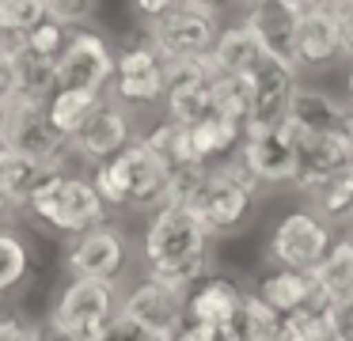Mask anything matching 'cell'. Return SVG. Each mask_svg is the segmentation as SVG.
Masks as SVG:
<instances>
[{
    "label": "cell",
    "instance_id": "obj_1",
    "mask_svg": "<svg viewBox=\"0 0 353 341\" xmlns=\"http://www.w3.org/2000/svg\"><path fill=\"white\" fill-rule=\"evenodd\" d=\"M141 262H145V277L186 296L198 280L213 273V235L186 205H163L145 224Z\"/></svg>",
    "mask_w": 353,
    "mask_h": 341
},
{
    "label": "cell",
    "instance_id": "obj_2",
    "mask_svg": "<svg viewBox=\"0 0 353 341\" xmlns=\"http://www.w3.org/2000/svg\"><path fill=\"white\" fill-rule=\"evenodd\" d=\"M92 182L107 209H125V212H148L168 205L171 194V167L160 156L145 148V141L130 144L122 156L107 159L92 171Z\"/></svg>",
    "mask_w": 353,
    "mask_h": 341
},
{
    "label": "cell",
    "instance_id": "obj_3",
    "mask_svg": "<svg viewBox=\"0 0 353 341\" xmlns=\"http://www.w3.org/2000/svg\"><path fill=\"white\" fill-rule=\"evenodd\" d=\"M23 212H31L39 224H46L50 231L77 239V235L92 231V227L107 224L110 209L99 197L92 174H77V171H61L31 197Z\"/></svg>",
    "mask_w": 353,
    "mask_h": 341
},
{
    "label": "cell",
    "instance_id": "obj_4",
    "mask_svg": "<svg viewBox=\"0 0 353 341\" xmlns=\"http://www.w3.org/2000/svg\"><path fill=\"white\" fill-rule=\"evenodd\" d=\"M259 194H262L259 182L232 159V163L209 167L198 197L186 209L205 224V231L213 239H221V235H236L239 227L251 224L254 209H259Z\"/></svg>",
    "mask_w": 353,
    "mask_h": 341
},
{
    "label": "cell",
    "instance_id": "obj_5",
    "mask_svg": "<svg viewBox=\"0 0 353 341\" xmlns=\"http://www.w3.org/2000/svg\"><path fill=\"white\" fill-rule=\"evenodd\" d=\"M118 300H122V285L69 277L50 307V318L80 341H107L110 326L118 322Z\"/></svg>",
    "mask_w": 353,
    "mask_h": 341
},
{
    "label": "cell",
    "instance_id": "obj_6",
    "mask_svg": "<svg viewBox=\"0 0 353 341\" xmlns=\"http://www.w3.org/2000/svg\"><path fill=\"white\" fill-rule=\"evenodd\" d=\"M334 227L323 216H315L312 209H292L274 224L266 242V258L274 262V269H292V273H315L319 262L334 247Z\"/></svg>",
    "mask_w": 353,
    "mask_h": 341
},
{
    "label": "cell",
    "instance_id": "obj_7",
    "mask_svg": "<svg viewBox=\"0 0 353 341\" xmlns=\"http://www.w3.org/2000/svg\"><path fill=\"white\" fill-rule=\"evenodd\" d=\"M65 269L69 277L103 280V285H125L133 269V242L118 224H99L92 231L69 239L65 247Z\"/></svg>",
    "mask_w": 353,
    "mask_h": 341
},
{
    "label": "cell",
    "instance_id": "obj_8",
    "mask_svg": "<svg viewBox=\"0 0 353 341\" xmlns=\"http://www.w3.org/2000/svg\"><path fill=\"white\" fill-rule=\"evenodd\" d=\"M141 133H137V118H133L130 106H122L118 99H103L95 106V114L69 136V159H80L84 167H99L107 159L122 156L130 144H137Z\"/></svg>",
    "mask_w": 353,
    "mask_h": 341
},
{
    "label": "cell",
    "instance_id": "obj_9",
    "mask_svg": "<svg viewBox=\"0 0 353 341\" xmlns=\"http://www.w3.org/2000/svg\"><path fill=\"white\" fill-rule=\"evenodd\" d=\"M221 15L216 12H201L194 4H183L179 12H171L168 19L152 23L145 30V38L156 45L163 61H209L213 45L221 38Z\"/></svg>",
    "mask_w": 353,
    "mask_h": 341
},
{
    "label": "cell",
    "instance_id": "obj_10",
    "mask_svg": "<svg viewBox=\"0 0 353 341\" xmlns=\"http://www.w3.org/2000/svg\"><path fill=\"white\" fill-rule=\"evenodd\" d=\"M110 99H118L122 106L137 110V106H156L168 99V61L156 53V45L148 38L130 42L118 50L114 80H110Z\"/></svg>",
    "mask_w": 353,
    "mask_h": 341
},
{
    "label": "cell",
    "instance_id": "obj_11",
    "mask_svg": "<svg viewBox=\"0 0 353 341\" xmlns=\"http://www.w3.org/2000/svg\"><path fill=\"white\" fill-rule=\"evenodd\" d=\"M236 163L259 182V189H270V186H296V148H292V136L289 129L281 125H247L243 141H239V152H236Z\"/></svg>",
    "mask_w": 353,
    "mask_h": 341
},
{
    "label": "cell",
    "instance_id": "obj_12",
    "mask_svg": "<svg viewBox=\"0 0 353 341\" xmlns=\"http://www.w3.org/2000/svg\"><path fill=\"white\" fill-rule=\"evenodd\" d=\"M0 144L12 156L42 159V163H65L69 167V141L54 129L46 106L31 103H8L4 125H0Z\"/></svg>",
    "mask_w": 353,
    "mask_h": 341
},
{
    "label": "cell",
    "instance_id": "obj_13",
    "mask_svg": "<svg viewBox=\"0 0 353 341\" xmlns=\"http://www.w3.org/2000/svg\"><path fill=\"white\" fill-rule=\"evenodd\" d=\"M118 53L103 34L88 27H77L69 34V45L57 57V72H61V87L72 91H92V95H107L110 80H114Z\"/></svg>",
    "mask_w": 353,
    "mask_h": 341
},
{
    "label": "cell",
    "instance_id": "obj_14",
    "mask_svg": "<svg viewBox=\"0 0 353 341\" xmlns=\"http://www.w3.org/2000/svg\"><path fill=\"white\" fill-rule=\"evenodd\" d=\"M118 315L133 326H145L152 333L175 338L179 326L186 322V296L168 288V285H160V280H152V277H137L130 285H122Z\"/></svg>",
    "mask_w": 353,
    "mask_h": 341
},
{
    "label": "cell",
    "instance_id": "obj_15",
    "mask_svg": "<svg viewBox=\"0 0 353 341\" xmlns=\"http://www.w3.org/2000/svg\"><path fill=\"white\" fill-rule=\"evenodd\" d=\"M213 83L216 68L209 61H171L168 65V99L163 110L175 125H198L213 118Z\"/></svg>",
    "mask_w": 353,
    "mask_h": 341
},
{
    "label": "cell",
    "instance_id": "obj_16",
    "mask_svg": "<svg viewBox=\"0 0 353 341\" xmlns=\"http://www.w3.org/2000/svg\"><path fill=\"white\" fill-rule=\"evenodd\" d=\"M289 129V125H285ZM292 148H296V186L300 194H312L319 189L327 178H334L338 171L353 167V144L345 141V133H300V129H289Z\"/></svg>",
    "mask_w": 353,
    "mask_h": 341
},
{
    "label": "cell",
    "instance_id": "obj_17",
    "mask_svg": "<svg viewBox=\"0 0 353 341\" xmlns=\"http://www.w3.org/2000/svg\"><path fill=\"white\" fill-rule=\"evenodd\" d=\"M292 61H296V68H330L338 61H345L342 27H338L334 4H315L300 15L296 42H292Z\"/></svg>",
    "mask_w": 353,
    "mask_h": 341
},
{
    "label": "cell",
    "instance_id": "obj_18",
    "mask_svg": "<svg viewBox=\"0 0 353 341\" xmlns=\"http://www.w3.org/2000/svg\"><path fill=\"white\" fill-rule=\"evenodd\" d=\"M300 83V68L289 65L281 57H262L259 68L251 72V91H254V110H251V125H281L289 114V99Z\"/></svg>",
    "mask_w": 353,
    "mask_h": 341
},
{
    "label": "cell",
    "instance_id": "obj_19",
    "mask_svg": "<svg viewBox=\"0 0 353 341\" xmlns=\"http://www.w3.org/2000/svg\"><path fill=\"white\" fill-rule=\"evenodd\" d=\"M243 300H247L243 285H239L236 277H228V273L213 269L205 280H198V285L186 292V322L213 326V330L232 326L239 315V307H243Z\"/></svg>",
    "mask_w": 353,
    "mask_h": 341
},
{
    "label": "cell",
    "instance_id": "obj_20",
    "mask_svg": "<svg viewBox=\"0 0 353 341\" xmlns=\"http://www.w3.org/2000/svg\"><path fill=\"white\" fill-rule=\"evenodd\" d=\"M345 118H350V103H342L323 87H312V83H296L285 125L300 129V133H342Z\"/></svg>",
    "mask_w": 353,
    "mask_h": 341
},
{
    "label": "cell",
    "instance_id": "obj_21",
    "mask_svg": "<svg viewBox=\"0 0 353 341\" xmlns=\"http://www.w3.org/2000/svg\"><path fill=\"white\" fill-rule=\"evenodd\" d=\"M254 296H259L270 311H277L281 318L296 315V311H307V307H327V300L319 296L312 273H292V269L266 273V277L259 280V288H254Z\"/></svg>",
    "mask_w": 353,
    "mask_h": 341
},
{
    "label": "cell",
    "instance_id": "obj_22",
    "mask_svg": "<svg viewBox=\"0 0 353 341\" xmlns=\"http://www.w3.org/2000/svg\"><path fill=\"white\" fill-rule=\"evenodd\" d=\"M243 23L254 30V38L262 42V50L270 57H281L289 65L292 61V42H296V23H300V12L292 8H281V4H259V8H247L243 12Z\"/></svg>",
    "mask_w": 353,
    "mask_h": 341
},
{
    "label": "cell",
    "instance_id": "obj_23",
    "mask_svg": "<svg viewBox=\"0 0 353 341\" xmlns=\"http://www.w3.org/2000/svg\"><path fill=\"white\" fill-rule=\"evenodd\" d=\"M69 171L65 163H42V159H27V156H12L4 148V167H0V194L8 197L19 212L31 205V197L46 186L54 174Z\"/></svg>",
    "mask_w": 353,
    "mask_h": 341
},
{
    "label": "cell",
    "instance_id": "obj_24",
    "mask_svg": "<svg viewBox=\"0 0 353 341\" xmlns=\"http://www.w3.org/2000/svg\"><path fill=\"white\" fill-rule=\"evenodd\" d=\"M186 133H190V156H194V163H198V167H221V163H232V159H236L239 141H243L247 129L213 114V118L190 125Z\"/></svg>",
    "mask_w": 353,
    "mask_h": 341
},
{
    "label": "cell",
    "instance_id": "obj_25",
    "mask_svg": "<svg viewBox=\"0 0 353 341\" xmlns=\"http://www.w3.org/2000/svg\"><path fill=\"white\" fill-rule=\"evenodd\" d=\"M262 57H266L262 42L254 38V30L239 19V23H232V27L221 30L209 65L216 68V76H251L254 68H259Z\"/></svg>",
    "mask_w": 353,
    "mask_h": 341
},
{
    "label": "cell",
    "instance_id": "obj_26",
    "mask_svg": "<svg viewBox=\"0 0 353 341\" xmlns=\"http://www.w3.org/2000/svg\"><path fill=\"white\" fill-rule=\"evenodd\" d=\"M16 42V72H19V83H16V103H31V106H50L54 95L61 91V72H57V61L50 57H39V53L23 50L19 38Z\"/></svg>",
    "mask_w": 353,
    "mask_h": 341
},
{
    "label": "cell",
    "instance_id": "obj_27",
    "mask_svg": "<svg viewBox=\"0 0 353 341\" xmlns=\"http://www.w3.org/2000/svg\"><path fill=\"white\" fill-rule=\"evenodd\" d=\"M312 280L323 300H338V296L353 292V235H338L330 254L312 273Z\"/></svg>",
    "mask_w": 353,
    "mask_h": 341
},
{
    "label": "cell",
    "instance_id": "obj_28",
    "mask_svg": "<svg viewBox=\"0 0 353 341\" xmlns=\"http://www.w3.org/2000/svg\"><path fill=\"white\" fill-rule=\"evenodd\" d=\"M307 209L315 216H323L330 227L334 224H350V209H353V167L338 171L334 178H327L319 189L307 194Z\"/></svg>",
    "mask_w": 353,
    "mask_h": 341
},
{
    "label": "cell",
    "instance_id": "obj_29",
    "mask_svg": "<svg viewBox=\"0 0 353 341\" xmlns=\"http://www.w3.org/2000/svg\"><path fill=\"white\" fill-rule=\"evenodd\" d=\"M34 269V254L27 235H19L16 227L0 231V296H12Z\"/></svg>",
    "mask_w": 353,
    "mask_h": 341
},
{
    "label": "cell",
    "instance_id": "obj_30",
    "mask_svg": "<svg viewBox=\"0 0 353 341\" xmlns=\"http://www.w3.org/2000/svg\"><path fill=\"white\" fill-rule=\"evenodd\" d=\"M251 110H254V91H251V76H216L213 83V114L228 118L236 125H251Z\"/></svg>",
    "mask_w": 353,
    "mask_h": 341
},
{
    "label": "cell",
    "instance_id": "obj_31",
    "mask_svg": "<svg viewBox=\"0 0 353 341\" xmlns=\"http://www.w3.org/2000/svg\"><path fill=\"white\" fill-rule=\"evenodd\" d=\"M107 95H92V91H72V87H61L54 95V103L46 106V114H50V121H54V129L69 141L72 133H77L80 125H84L88 118L95 114V106L103 103Z\"/></svg>",
    "mask_w": 353,
    "mask_h": 341
},
{
    "label": "cell",
    "instance_id": "obj_32",
    "mask_svg": "<svg viewBox=\"0 0 353 341\" xmlns=\"http://www.w3.org/2000/svg\"><path fill=\"white\" fill-rule=\"evenodd\" d=\"M141 141H145V148L152 152V156H160L171 171H175V167H190L194 163V156H190V133H186V125H175V121L163 118L160 125H152L148 133H141Z\"/></svg>",
    "mask_w": 353,
    "mask_h": 341
},
{
    "label": "cell",
    "instance_id": "obj_33",
    "mask_svg": "<svg viewBox=\"0 0 353 341\" xmlns=\"http://www.w3.org/2000/svg\"><path fill=\"white\" fill-rule=\"evenodd\" d=\"M232 330H236L239 341H277L281 315H277V311H270L254 292H247V300H243V307H239Z\"/></svg>",
    "mask_w": 353,
    "mask_h": 341
},
{
    "label": "cell",
    "instance_id": "obj_34",
    "mask_svg": "<svg viewBox=\"0 0 353 341\" xmlns=\"http://www.w3.org/2000/svg\"><path fill=\"white\" fill-rule=\"evenodd\" d=\"M46 19L50 12L42 0H0V34L4 38H23Z\"/></svg>",
    "mask_w": 353,
    "mask_h": 341
},
{
    "label": "cell",
    "instance_id": "obj_35",
    "mask_svg": "<svg viewBox=\"0 0 353 341\" xmlns=\"http://www.w3.org/2000/svg\"><path fill=\"white\" fill-rule=\"evenodd\" d=\"M69 34H72V30L65 27V23L46 19V23H39V27H34L31 34L19 38V45H23V50H31V53H39V57L57 61V57L65 53V45H69Z\"/></svg>",
    "mask_w": 353,
    "mask_h": 341
},
{
    "label": "cell",
    "instance_id": "obj_36",
    "mask_svg": "<svg viewBox=\"0 0 353 341\" xmlns=\"http://www.w3.org/2000/svg\"><path fill=\"white\" fill-rule=\"evenodd\" d=\"M277 341H330L327 338V318H323V307H307V311H296V315L281 318Z\"/></svg>",
    "mask_w": 353,
    "mask_h": 341
},
{
    "label": "cell",
    "instance_id": "obj_37",
    "mask_svg": "<svg viewBox=\"0 0 353 341\" xmlns=\"http://www.w3.org/2000/svg\"><path fill=\"white\" fill-rule=\"evenodd\" d=\"M42 4H46L50 19L65 23L69 30L88 27L95 19V12H99V0H42Z\"/></svg>",
    "mask_w": 353,
    "mask_h": 341
},
{
    "label": "cell",
    "instance_id": "obj_38",
    "mask_svg": "<svg viewBox=\"0 0 353 341\" xmlns=\"http://www.w3.org/2000/svg\"><path fill=\"white\" fill-rule=\"evenodd\" d=\"M323 318H327V338L330 341H353V292L338 296V300H327Z\"/></svg>",
    "mask_w": 353,
    "mask_h": 341
},
{
    "label": "cell",
    "instance_id": "obj_39",
    "mask_svg": "<svg viewBox=\"0 0 353 341\" xmlns=\"http://www.w3.org/2000/svg\"><path fill=\"white\" fill-rule=\"evenodd\" d=\"M186 0H130V12H133V19L141 23V27H152V23H160V19H168L171 12H179Z\"/></svg>",
    "mask_w": 353,
    "mask_h": 341
},
{
    "label": "cell",
    "instance_id": "obj_40",
    "mask_svg": "<svg viewBox=\"0 0 353 341\" xmlns=\"http://www.w3.org/2000/svg\"><path fill=\"white\" fill-rule=\"evenodd\" d=\"M16 83H19V72H16V42H4L0 45V103L8 106L16 103Z\"/></svg>",
    "mask_w": 353,
    "mask_h": 341
},
{
    "label": "cell",
    "instance_id": "obj_41",
    "mask_svg": "<svg viewBox=\"0 0 353 341\" xmlns=\"http://www.w3.org/2000/svg\"><path fill=\"white\" fill-rule=\"evenodd\" d=\"M34 338V322H27L23 315L0 311V341H31Z\"/></svg>",
    "mask_w": 353,
    "mask_h": 341
},
{
    "label": "cell",
    "instance_id": "obj_42",
    "mask_svg": "<svg viewBox=\"0 0 353 341\" xmlns=\"http://www.w3.org/2000/svg\"><path fill=\"white\" fill-rule=\"evenodd\" d=\"M107 341H175V338H168V333H152V330H145V326H133V322H125V318L118 315V322L110 326Z\"/></svg>",
    "mask_w": 353,
    "mask_h": 341
},
{
    "label": "cell",
    "instance_id": "obj_43",
    "mask_svg": "<svg viewBox=\"0 0 353 341\" xmlns=\"http://www.w3.org/2000/svg\"><path fill=\"white\" fill-rule=\"evenodd\" d=\"M338 27H342V50L345 61H353V0H338Z\"/></svg>",
    "mask_w": 353,
    "mask_h": 341
},
{
    "label": "cell",
    "instance_id": "obj_44",
    "mask_svg": "<svg viewBox=\"0 0 353 341\" xmlns=\"http://www.w3.org/2000/svg\"><path fill=\"white\" fill-rule=\"evenodd\" d=\"M31 341H80V338H72L69 330H65V326H57L54 318H42V322H34V338Z\"/></svg>",
    "mask_w": 353,
    "mask_h": 341
},
{
    "label": "cell",
    "instance_id": "obj_45",
    "mask_svg": "<svg viewBox=\"0 0 353 341\" xmlns=\"http://www.w3.org/2000/svg\"><path fill=\"white\" fill-rule=\"evenodd\" d=\"M175 341H216V330L213 326H194V322H183L175 333Z\"/></svg>",
    "mask_w": 353,
    "mask_h": 341
},
{
    "label": "cell",
    "instance_id": "obj_46",
    "mask_svg": "<svg viewBox=\"0 0 353 341\" xmlns=\"http://www.w3.org/2000/svg\"><path fill=\"white\" fill-rule=\"evenodd\" d=\"M259 4H281V8H292V12H300L304 15L307 8H315V0H239V8H259Z\"/></svg>",
    "mask_w": 353,
    "mask_h": 341
},
{
    "label": "cell",
    "instance_id": "obj_47",
    "mask_svg": "<svg viewBox=\"0 0 353 341\" xmlns=\"http://www.w3.org/2000/svg\"><path fill=\"white\" fill-rule=\"evenodd\" d=\"M16 205H12L8 201V197H4V194H0V231H4V227H12V224H16Z\"/></svg>",
    "mask_w": 353,
    "mask_h": 341
},
{
    "label": "cell",
    "instance_id": "obj_48",
    "mask_svg": "<svg viewBox=\"0 0 353 341\" xmlns=\"http://www.w3.org/2000/svg\"><path fill=\"white\" fill-rule=\"evenodd\" d=\"M186 4H194V8H201V12H216L221 15L228 4H239V0H186Z\"/></svg>",
    "mask_w": 353,
    "mask_h": 341
},
{
    "label": "cell",
    "instance_id": "obj_49",
    "mask_svg": "<svg viewBox=\"0 0 353 341\" xmlns=\"http://www.w3.org/2000/svg\"><path fill=\"white\" fill-rule=\"evenodd\" d=\"M342 133H345V141L353 144V106H350V118H345V125H342Z\"/></svg>",
    "mask_w": 353,
    "mask_h": 341
},
{
    "label": "cell",
    "instance_id": "obj_50",
    "mask_svg": "<svg viewBox=\"0 0 353 341\" xmlns=\"http://www.w3.org/2000/svg\"><path fill=\"white\" fill-rule=\"evenodd\" d=\"M345 95H350V106H353V68H350V76H345Z\"/></svg>",
    "mask_w": 353,
    "mask_h": 341
},
{
    "label": "cell",
    "instance_id": "obj_51",
    "mask_svg": "<svg viewBox=\"0 0 353 341\" xmlns=\"http://www.w3.org/2000/svg\"><path fill=\"white\" fill-rule=\"evenodd\" d=\"M4 110H8V106H4V103H0V125H4Z\"/></svg>",
    "mask_w": 353,
    "mask_h": 341
},
{
    "label": "cell",
    "instance_id": "obj_52",
    "mask_svg": "<svg viewBox=\"0 0 353 341\" xmlns=\"http://www.w3.org/2000/svg\"><path fill=\"white\" fill-rule=\"evenodd\" d=\"M315 4H338V0H315Z\"/></svg>",
    "mask_w": 353,
    "mask_h": 341
},
{
    "label": "cell",
    "instance_id": "obj_53",
    "mask_svg": "<svg viewBox=\"0 0 353 341\" xmlns=\"http://www.w3.org/2000/svg\"><path fill=\"white\" fill-rule=\"evenodd\" d=\"M0 167H4V144H0Z\"/></svg>",
    "mask_w": 353,
    "mask_h": 341
},
{
    "label": "cell",
    "instance_id": "obj_54",
    "mask_svg": "<svg viewBox=\"0 0 353 341\" xmlns=\"http://www.w3.org/2000/svg\"><path fill=\"white\" fill-rule=\"evenodd\" d=\"M4 42H8V38H4V34H0V45H4Z\"/></svg>",
    "mask_w": 353,
    "mask_h": 341
},
{
    "label": "cell",
    "instance_id": "obj_55",
    "mask_svg": "<svg viewBox=\"0 0 353 341\" xmlns=\"http://www.w3.org/2000/svg\"><path fill=\"white\" fill-rule=\"evenodd\" d=\"M350 224H353V209H350Z\"/></svg>",
    "mask_w": 353,
    "mask_h": 341
}]
</instances>
